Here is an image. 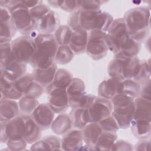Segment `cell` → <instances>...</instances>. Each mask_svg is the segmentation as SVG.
Here are the masks:
<instances>
[{
  "instance_id": "6da1fadb",
  "label": "cell",
  "mask_w": 151,
  "mask_h": 151,
  "mask_svg": "<svg viewBox=\"0 0 151 151\" xmlns=\"http://www.w3.org/2000/svg\"><path fill=\"white\" fill-rule=\"evenodd\" d=\"M106 41L109 50L114 55L137 56L140 50V44L130 36L123 18L113 20L106 32Z\"/></svg>"
},
{
  "instance_id": "7a4b0ae2",
  "label": "cell",
  "mask_w": 151,
  "mask_h": 151,
  "mask_svg": "<svg viewBox=\"0 0 151 151\" xmlns=\"http://www.w3.org/2000/svg\"><path fill=\"white\" fill-rule=\"evenodd\" d=\"M113 20V17L110 14L100 9H79L70 15L68 25L73 31L83 29L88 32L100 31L107 32Z\"/></svg>"
},
{
  "instance_id": "3957f363",
  "label": "cell",
  "mask_w": 151,
  "mask_h": 151,
  "mask_svg": "<svg viewBox=\"0 0 151 151\" xmlns=\"http://www.w3.org/2000/svg\"><path fill=\"white\" fill-rule=\"evenodd\" d=\"M150 9L147 6H137L128 10L123 18L127 30L137 42H143L150 34Z\"/></svg>"
},
{
  "instance_id": "277c9868",
  "label": "cell",
  "mask_w": 151,
  "mask_h": 151,
  "mask_svg": "<svg viewBox=\"0 0 151 151\" xmlns=\"http://www.w3.org/2000/svg\"><path fill=\"white\" fill-rule=\"evenodd\" d=\"M34 40L35 51L29 64L34 68L49 67L55 63V57L58 47L54 35L39 33Z\"/></svg>"
},
{
  "instance_id": "5b68a950",
  "label": "cell",
  "mask_w": 151,
  "mask_h": 151,
  "mask_svg": "<svg viewBox=\"0 0 151 151\" xmlns=\"http://www.w3.org/2000/svg\"><path fill=\"white\" fill-rule=\"evenodd\" d=\"M140 62L137 56L116 54L108 65V74L111 77L121 80L134 79L139 70Z\"/></svg>"
},
{
  "instance_id": "8992f818",
  "label": "cell",
  "mask_w": 151,
  "mask_h": 151,
  "mask_svg": "<svg viewBox=\"0 0 151 151\" xmlns=\"http://www.w3.org/2000/svg\"><path fill=\"white\" fill-rule=\"evenodd\" d=\"M9 11L17 31L23 35L35 38L39 33L37 31L29 9L23 5L21 1H19Z\"/></svg>"
},
{
  "instance_id": "52a82bcc",
  "label": "cell",
  "mask_w": 151,
  "mask_h": 151,
  "mask_svg": "<svg viewBox=\"0 0 151 151\" xmlns=\"http://www.w3.org/2000/svg\"><path fill=\"white\" fill-rule=\"evenodd\" d=\"M85 84L78 78H73L66 88L69 106L71 109L81 107L87 109L93 103L96 96L85 92Z\"/></svg>"
},
{
  "instance_id": "ba28073f",
  "label": "cell",
  "mask_w": 151,
  "mask_h": 151,
  "mask_svg": "<svg viewBox=\"0 0 151 151\" xmlns=\"http://www.w3.org/2000/svg\"><path fill=\"white\" fill-rule=\"evenodd\" d=\"M14 58L23 64H29L35 51L34 38L28 35H22L12 40L11 42Z\"/></svg>"
},
{
  "instance_id": "9c48e42d",
  "label": "cell",
  "mask_w": 151,
  "mask_h": 151,
  "mask_svg": "<svg viewBox=\"0 0 151 151\" xmlns=\"http://www.w3.org/2000/svg\"><path fill=\"white\" fill-rule=\"evenodd\" d=\"M109 50L106 41V32L100 31L88 32L86 52L94 60H99L106 56Z\"/></svg>"
},
{
  "instance_id": "30bf717a",
  "label": "cell",
  "mask_w": 151,
  "mask_h": 151,
  "mask_svg": "<svg viewBox=\"0 0 151 151\" xmlns=\"http://www.w3.org/2000/svg\"><path fill=\"white\" fill-rule=\"evenodd\" d=\"M113 107L110 100L96 97L93 103L87 108L90 122L99 123L111 115Z\"/></svg>"
},
{
  "instance_id": "8fae6325",
  "label": "cell",
  "mask_w": 151,
  "mask_h": 151,
  "mask_svg": "<svg viewBox=\"0 0 151 151\" xmlns=\"http://www.w3.org/2000/svg\"><path fill=\"white\" fill-rule=\"evenodd\" d=\"M45 89L48 94V104L51 109L55 113H64L70 107L66 89L56 88L51 84Z\"/></svg>"
},
{
  "instance_id": "7c38bea8",
  "label": "cell",
  "mask_w": 151,
  "mask_h": 151,
  "mask_svg": "<svg viewBox=\"0 0 151 151\" xmlns=\"http://www.w3.org/2000/svg\"><path fill=\"white\" fill-rule=\"evenodd\" d=\"M18 91L23 96H29L38 99L44 93V88L35 81L32 73H25L14 82Z\"/></svg>"
},
{
  "instance_id": "4fadbf2b",
  "label": "cell",
  "mask_w": 151,
  "mask_h": 151,
  "mask_svg": "<svg viewBox=\"0 0 151 151\" xmlns=\"http://www.w3.org/2000/svg\"><path fill=\"white\" fill-rule=\"evenodd\" d=\"M0 44L11 42L17 29L7 8H0Z\"/></svg>"
},
{
  "instance_id": "5bb4252c",
  "label": "cell",
  "mask_w": 151,
  "mask_h": 151,
  "mask_svg": "<svg viewBox=\"0 0 151 151\" xmlns=\"http://www.w3.org/2000/svg\"><path fill=\"white\" fill-rule=\"evenodd\" d=\"M54 113L49 104L44 103L39 104L30 116L41 130H45L51 127Z\"/></svg>"
},
{
  "instance_id": "9a60e30c",
  "label": "cell",
  "mask_w": 151,
  "mask_h": 151,
  "mask_svg": "<svg viewBox=\"0 0 151 151\" xmlns=\"http://www.w3.org/2000/svg\"><path fill=\"white\" fill-rule=\"evenodd\" d=\"M5 132L7 140H20L24 139L25 122L24 117L18 115L8 121L5 125Z\"/></svg>"
},
{
  "instance_id": "2e32d148",
  "label": "cell",
  "mask_w": 151,
  "mask_h": 151,
  "mask_svg": "<svg viewBox=\"0 0 151 151\" xmlns=\"http://www.w3.org/2000/svg\"><path fill=\"white\" fill-rule=\"evenodd\" d=\"M61 141L62 150H77L83 149L84 141L82 130L71 129L63 134Z\"/></svg>"
},
{
  "instance_id": "e0dca14e",
  "label": "cell",
  "mask_w": 151,
  "mask_h": 151,
  "mask_svg": "<svg viewBox=\"0 0 151 151\" xmlns=\"http://www.w3.org/2000/svg\"><path fill=\"white\" fill-rule=\"evenodd\" d=\"M60 19L58 14L51 10L38 23L37 30L38 33L52 34L60 26Z\"/></svg>"
},
{
  "instance_id": "ac0fdd59",
  "label": "cell",
  "mask_w": 151,
  "mask_h": 151,
  "mask_svg": "<svg viewBox=\"0 0 151 151\" xmlns=\"http://www.w3.org/2000/svg\"><path fill=\"white\" fill-rule=\"evenodd\" d=\"M134 109V102L126 107L113 108L111 116L117 122L120 129H126L130 127L133 118Z\"/></svg>"
},
{
  "instance_id": "d6986e66",
  "label": "cell",
  "mask_w": 151,
  "mask_h": 151,
  "mask_svg": "<svg viewBox=\"0 0 151 151\" xmlns=\"http://www.w3.org/2000/svg\"><path fill=\"white\" fill-rule=\"evenodd\" d=\"M57 70V65L54 63L52 65L45 68H34L32 74L35 81L46 88L52 83Z\"/></svg>"
},
{
  "instance_id": "ffe728a7",
  "label": "cell",
  "mask_w": 151,
  "mask_h": 151,
  "mask_svg": "<svg viewBox=\"0 0 151 151\" xmlns=\"http://www.w3.org/2000/svg\"><path fill=\"white\" fill-rule=\"evenodd\" d=\"M103 132L98 123L90 122L82 129L83 141L87 150H94L96 142Z\"/></svg>"
},
{
  "instance_id": "44dd1931",
  "label": "cell",
  "mask_w": 151,
  "mask_h": 151,
  "mask_svg": "<svg viewBox=\"0 0 151 151\" xmlns=\"http://www.w3.org/2000/svg\"><path fill=\"white\" fill-rule=\"evenodd\" d=\"M122 80H123L111 77L103 80L98 87L99 96L111 100L119 93V87Z\"/></svg>"
},
{
  "instance_id": "7402d4cb",
  "label": "cell",
  "mask_w": 151,
  "mask_h": 151,
  "mask_svg": "<svg viewBox=\"0 0 151 151\" xmlns=\"http://www.w3.org/2000/svg\"><path fill=\"white\" fill-rule=\"evenodd\" d=\"M88 32L80 29L73 31V36L69 44L74 54H83L86 51Z\"/></svg>"
},
{
  "instance_id": "603a6c76",
  "label": "cell",
  "mask_w": 151,
  "mask_h": 151,
  "mask_svg": "<svg viewBox=\"0 0 151 151\" xmlns=\"http://www.w3.org/2000/svg\"><path fill=\"white\" fill-rule=\"evenodd\" d=\"M31 150H60L61 148V139L56 136L48 135L32 144Z\"/></svg>"
},
{
  "instance_id": "cb8c5ba5",
  "label": "cell",
  "mask_w": 151,
  "mask_h": 151,
  "mask_svg": "<svg viewBox=\"0 0 151 151\" xmlns=\"http://www.w3.org/2000/svg\"><path fill=\"white\" fill-rule=\"evenodd\" d=\"M19 115L18 103L4 99L0 101V120L8 122Z\"/></svg>"
},
{
  "instance_id": "d4e9b609",
  "label": "cell",
  "mask_w": 151,
  "mask_h": 151,
  "mask_svg": "<svg viewBox=\"0 0 151 151\" xmlns=\"http://www.w3.org/2000/svg\"><path fill=\"white\" fill-rule=\"evenodd\" d=\"M27 70V64L14 60L6 67L1 70V75L11 81L15 82L23 76Z\"/></svg>"
},
{
  "instance_id": "484cf974",
  "label": "cell",
  "mask_w": 151,
  "mask_h": 151,
  "mask_svg": "<svg viewBox=\"0 0 151 151\" xmlns=\"http://www.w3.org/2000/svg\"><path fill=\"white\" fill-rule=\"evenodd\" d=\"M134 102L135 109L133 119L151 121V101L137 97Z\"/></svg>"
},
{
  "instance_id": "4316f807",
  "label": "cell",
  "mask_w": 151,
  "mask_h": 151,
  "mask_svg": "<svg viewBox=\"0 0 151 151\" xmlns=\"http://www.w3.org/2000/svg\"><path fill=\"white\" fill-rule=\"evenodd\" d=\"M133 136L139 139H148L151 133V121L132 119L130 127Z\"/></svg>"
},
{
  "instance_id": "83f0119b",
  "label": "cell",
  "mask_w": 151,
  "mask_h": 151,
  "mask_svg": "<svg viewBox=\"0 0 151 151\" xmlns=\"http://www.w3.org/2000/svg\"><path fill=\"white\" fill-rule=\"evenodd\" d=\"M25 122L24 139L28 144H33L41 139V129L36 124L31 116H23Z\"/></svg>"
},
{
  "instance_id": "f1b7e54d",
  "label": "cell",
  "mask_w": 151,
  "mask_h": 151,
  "mask_svg": "<svg viewBox=\"0 0 151 151\" xmlns=\"http://www.w3.org/2000/svg\"><path fill=\"white\" fill-rule=\"evenodd\" d=\"M1 100L4 99L14 100H19L23 95L17 89L14 82L11 81L1 75Z\"/></svg>"
},
{
  "instance_id": "f546056e",
  "label": "cell",
  "mask_w": 151,
  "mask_h": 151,
  "mask_svg": "<svg viewBox=\"0 0 151 151\" xmlns=\"http://www.w3.org/2000/svg\"><path fill=\"white\" fill-rule=\"evenodd\" d=\"M51 130L57 135H63L72 128L70 114L63 113L54 118L51 126Z\"/></svg>"
},
{
  "instance_id": "4dcf8cb0",
  "label": "cell",
  "mask_w": 151,
  "mask_h": 151,
  "mask_svg": "<svg viewBox=\"0 0 151 151\" xmlns=\"http://www.w3.org/2000/svg\"><path fill=\"white\" fill-rule=\"evenodd\" d=\"M72 127L82 130L86 126L90 123L87 109L74 108L72 109L70 114Z\"/></svg>"
},
{
  "instance_id": "1f68e13d",
  "label": "cell",
  "mask_w": 151,
  "mask_h": 151,
  "mask_svg": "<svg viewBox=\"0 0 151 151\" xmlns=\"http://www.w3.org/2000/svg\"><path fill=\"white\" fill-rule=\"evenodd\" d=\"M141 84L134 79H125L121 81L119 87V93L123 94L134 99L139 96Z\"/></svg>"
},
{
  "instance_id": "d6a6232c",
  "label": "cell",
  "mask_w": 151,
  "mask_h": 151,
  "mask_svg": "<svg viewBox=\"0 0 151 151\" xmlns=\"http://www.w3.org/2000/svg\"><path fill=\"white\" fill-rule=\"evenodd\" d=\"M117 139L116 132L103 131L99 136L94 146V150H111Z\"/></svg>"
},
{
  "instance_id": "836d02e7",
  "label": "cell",
  "mask_w": 151,
  "mask_h": 151,
  "mask_svg": "<svg viewBox=\"0 0 151 151\" xmlns=\"http://www.w3.org/2000/svg\"><path fill=\"white\" fill-rule=\"evenodd\" d=\"M38 99L29 96H23L18 101L19 114L30 116L39 104Z\"/></svg>"
},
{
  "instance_id": "e575fe53",
  "label": "cell",
  "mask_w": 151,
  "mask_h": 151,
  "mask_svg": "<svg viewBox=\"0 0 151 151\" xmlns=\"http://www.w3.org/2000/svg\"><path fill=\"white\" fill-rule=\"evenodd\" d=\"M73 79V74L64 68L58 69L51 86L66 89Z\"/></svg>"
},
{
  "instance_id": "d590c367",
  "label": "cell",
  "mask_w": 151,
  "mask_h": 151,
  "mask_svg": "<svg viewBox=\"0 0 151 151\" xmlns=\"http://www.w3.org/2000/svg\"><path fill=\"white\" fill-rule=\"evenodd\" d=\"M73 31L68 25H60L55 31L54 36L58 45H69Z\"/></svg>"
},
{
  "instance_id": "8d00e7d4",
  "label": "cell",
  "mask_w": 151,
  "mask_h": 151,
  "mask_svg": "<svg viewBox=\"0 0 151 151\" xmlns=\"http://www.w3.org/2000/svg\"><path fill=\"white\" fill-rule=\"evenodd\" d=\"M74 55L69 45H58L55 57V63L60 65L67 64L72 61Z\"/></svg>"
},
{
  "instance_id": "74e56055",
  "label": "cell",
  "mask_w": 151,
  "mask_h": 151,
  "mask_svg": "<svg viewBox=\"0 0 151 151\" xmlns=\"http://www.w3.org/2000/svg\"><path fill=\"white\" fill-rule=\"evenodd\" d=\"M11 42L0 44L1 70L6 67L8 64H9L12 61H13L15 60L12 53Z\"/></svg>"
},
{
  "instance_id": "f35d334b",
  "label": "cell",
  "mask_w": 151,
  "mask_h": 151,
  "mask_svg": "<svg viewBox=\"0 0 151 151\" xmlns=\"http://www.w3.org/2000/svg\"><path fill=\"white\" fill-rule=\"evenodd\" d=\"M51 10V9L47 5L44 4L42 2L29 9L31 15L35 25L36 28L40 21Z\"/></svg>"
},
{
  "instance_id": "ab89813d",
  "label": "cell",
  "mask_w": 151,
  "mask_h": 151,
  "mask_svg": "<svg viewBox=\"0 0 151 151\" xmlns=\"http://www.w3.org/2000/svg\"><path fill=\"white\" fill-rule=\"evenodd\" d=\"M150 78V59L140 60L138 73L134 79L140 84Z\"/></svg>"
},
{
  "instance_id": "60d3db41",
  "label": "cell",
  "mask_w": 151,
  "mask_h": 151,
  "mask_svg": "<svg viewBox=\"0 0 151 151\" xmlns=\"http://www.w3.org/2000/svg\"><path fill=\"white\" fill-rule=\"evenodd\" d=\"M113 108L126 107L134 102V99L123 94H117L111 100Z\"/></svg>"
},
{
  "instance_id": "b9f144b4",
  "label": "cell",
  "mask_w": 151,
  "mask_h": 151,
  "mask_svg": "<svg viewBox=\"0 0 151 151\" xmlns=\"http://www.w3.org/2000/svg\"><path fill=\"white\" fill-rule=\"evenodd\" d=\"M98 123L102 130L105 132H117L120 129L117 122L111 115L99 122Z\"/></svg>"
},
{
  "instance_id": "7bdbcfd3",
  "label": "cell",
  "mask_w": 151,
  "mask_h": 151,
  "mask_svg": "<svg viewBox=\"0 0 151 151\" xmlns=\"http://www.w3.org/2000/svg\"><path fill=\"white\" fill-rule=\"evenodd\" d=\"M59 8L64 11L73 13L80 9V1H60Z\"/></svg>"
},
{
  "instance_id": "ee69618b",
  "label": "cell",
  "mask_w": 151,
  "mask_h": 151,
  "mask_svg": "<svg viewBox=\"0 0 151 151\" xmlns=\"http://www.w3.org/2000/svg\"><path fill=\"white\" fill-rule=\"evenodd\" d=\"M102 1H80V9L86 11L99 10Z\"/></svg>"
},
{
  "instance_id": "f6af8a7d",
  "label": "cell",
  "mask_w": 151,
  "mask_h": 151,
  "mask_svg": "<svg viewBox=\"0 0 151 151\" xmlns=\"http://www.w3.org/2000/svg\"><path fill=\"white\" fill-rule=\"evenodd\" d=\"M140 84H141V90H140L139 96L138 97H140L144 99L150 101V99H151L150 78L142 83Z\"/></svg>"
},
{
  "instance_id": "bcb514c9",
  "label": "cell",
  "mask_w": 151,
  "mask_h": 151,
  "mask_svg": "<svg viewBox=\"0 0 151 151\" xmlns=\"http://www.w3.org/2000/svg\"><path fill=\"white\" fill-rule=\"evenodd\" d=\"M133 145L129 142L123 140H116L113 145L111 150H121V151H127L133 150Z\"/></svg>"
},
{
  "instance_id": "7dc6e473",
  "label": "cell",
  "mask_w": 151,
  "mask_h": 151,
  "mask_svg": "<svg viewBox=\"0 0 151 151\" xmlns=\"http://www.w3.org/2000/svg\"><path fill=\"white\" fill-rule=\"evenodd\" d=\"M6 144L10 150H23L25 149L28 143L25 139H22L15 141L7 140Z\"/></svg>"
},
{
  "instance_id": "c3c4849f",
  "label": "cell",
  "mask_w": 151,
  "mask_h": 151,
  "mask_svg": "<svg viewBox=\"0 0 151 151\" xmlns=\"http://www.w3.org/2000/svg\"><path fill=\"white\" fill-rule=\"evenodd\" d=\"M150 141L148 139H140L134 146V150H149Z\"/></svg>"
},
{
  "instance_id": "681fc988",
  "label": "cell",
  "mask_w": 151,
  "mask_h": 151,
  "mask_svg": "<svg viewBox=\"0 0 151 151\" xmlns=\"http://www.w3.org/2000/svg\"><path fill=\"white\" fill-rule=\"evenodd\" d=\"M1 122V142L2 143H6L7 142V137L5 132V125L8 122L6 121L0 120Z\"/></svg>"
},
{
  "instance_id": "f907efd6",
  "label": "cell",
  "mask_w": 151,
  "mask_h": 151,
  "mask_svg": "<svg viewBox=\"0 0 151 151\" xmlns=\"http://www.w3.org/2000/svg\"><path fill=\"white\" fill-rule=\"evenodd\" d=\"M23 5L26 6L28 9H30L38 4H40L42 1H34V0H29V1H21Z\"/></svg>"
},
{
  "instance_id": "816d5d0a",
  "label": "cell",
  "mask_w": 151,
  "mask_h": 151,
  "mask_svg": "<svg viewBox=\"0 0 151 151\" xmlns=\"http://www.w3.org/2000/svg\"><path fill=\"white\" fill-rule=\"evenodd\" d=\"M47 2L50 6L53 8H59L60 6V1H48Z\"/></svg>"
}]
</instances>
